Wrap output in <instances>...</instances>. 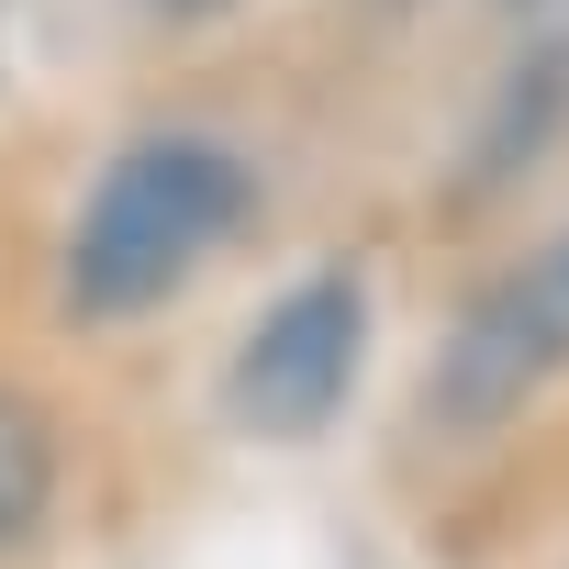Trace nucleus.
<instances>
[{
  "label": "nucleus",
  "instance_id": "1",
  "mask_svg": "<svg viewBox=\"0 0 569 569\" xmlns=\"http://www.w3.org/2000/svg\"><path fill=\"white\" fill-rule=\"evenodd\" d=\"M234 212H246V168H234L223 146H201V134H146V146H123V157L90 179L79 223H68V313H79V325H134V313H157L179 279L234 234Z\"/></svg>",
  "mask_w": 569,
  "mask_h": 569
},
{
  "label": "nucleus",
  "instance_id": "2",
  "mask_svg": "<svg viewBox=\"0 0 569 569\" xmlns=\"http://www.w3.org/2000/svg\"><path fill=\"white\" fill-rule=\"evenodd\" d=\"M358 358H369V291H358L347 268H325V279H291V291L257 313V336L234 347L223 402H234L246 436L302 447V436H325V425L347 413Z\"/></svg>",
  "mask_w": 569,
  "mask_h": 569
},
{
  "label": "nucleus",
  "instance_id": "3",
  "mask_svg": "<svg viewBox=\"0 0 569 569\" xmlns=\"http://www.w3.org/2000/svg\"><path fill=\"white\" fill-rule=\"evenodd\" d=\"M558 358H569V234L536 246L513 279H491V291L458 313V336H447L425 402H436V425L469 436V425H502Z\"/></svg>",
  "mask_w": 569,
  "mask_h": 569
},
{
  "label": "nucleus",
  "instance_id": "4",
  "mask_svg": "<svg viewBox=\"0 0 569 569\" xmlns=\"http://www.w3.org/2000/svg\"><path fill=\"white\" fill-rule=\"evenodd\" d=\"M46 480H57V447H46V413L23 391H0V547H23L46 525Z\"/></svg>",
  "mask_w": 569,
  "mask_h": 569
},
{
  "label": "nucleus",
  "instance_id": "5",
  "mask_svg": "<svg viewBox=\"0 0 569 569\" xmlns=\"http://www.w3.org/2000/svg\"><path fill=\"white\" fill-rule=\"evenodd\" d=\"M168 12H212V0H168Z\"/></svg>",
  "mask_w": 569,
  "mask_h": 569
}]
</instances>
